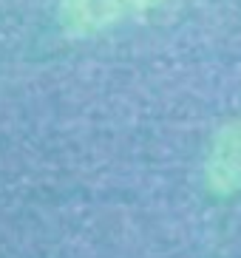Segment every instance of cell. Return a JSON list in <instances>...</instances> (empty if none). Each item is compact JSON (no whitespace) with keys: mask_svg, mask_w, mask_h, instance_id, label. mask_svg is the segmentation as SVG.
Here are the masks:
<instances>
[{"mask_svg":"<svg viewBox=\"0 0 241 258\" xmlns=\"http://www.w3.org/2000/svg\"><path fill=\"white\" fill-rule=\"evenodd\" d=\"M159 3L165 0H57V23L66 37L88 40L151 12Z\"/></svg>","mask_w":241,"mask_h":258,"instance_id":"cell-1","label":"cell"},{"mask_svg":"<svg viewBox=\"0 0 241 258\" xmlns=\"http://www.w3.org/2000/svg\"><path fill=\"white\" fill-rule=\"evenodd\" d=\"M204 184L213 196H235L241 190V119L219 125L204 156Z\"/></svg>","mask_w":241,"mask_h":258,"instance_id":"cell-2","label":"cell"}]
</instances>
